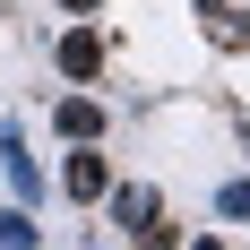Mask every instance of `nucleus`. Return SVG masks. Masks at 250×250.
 <instances>
[{
  "label": "nucleus",
  "mask_w": 250,
  "mask_h": 250,
  "mask_svg": "<svg viewBox=\"0 0 250 250\" xmlns=\"http://www.w3.org/2000/svg\"><path fill=\"white\" fill-rule=\"evenodd\" d=\"M190 250H225V242H216V233H199V242H190Z\"/></svg>",
  "instance_id": "9b49d317"
},
{
  "label": "nucleus",
  "mask_w": 250,
  "mask_h": 250,
  "mask_svg": "<svg viewBox=\"0 0 250 250\" xmlns=\"http://www.w3.org/2000/svg\"><path fill=\"white\" fill-rule=\"evenodd\" d=\"M129 242H138V250H181V225H164V216H155V225H138Z\"/></svg>",
  "instance_id": "1a4fd4ad"
},
{
  "label": "nucleus",
  "mask_w": 250,
  "mask_h": 250,
  "mask_svg": "<svg viewBox=\"0 0 250 250\" xmlns=\"http://www.w3.org/2000/svg\"><path fill=\"white\" fill-rule=\"evenodd\" d=\"M61 190H69V199H104V190H112V155L78 147L69 164H61Z\"/></svg>",
  "instance_id": "f257e3e1"
},
{
  "label": "nucleus",
  "mask_w": 250,
  "mask_h": 250,
  "mask_svg": "<svg viewBox=\"0 0 250 250\" xmlns=\"http://www.w3.org/2000/svg\"><path fill=\"white\" fill-rule=\"evenodd\" d=\"M199 18H207V35H216V43H250V18H233V9H225V0H207V9H199Z\"/></svg>",
  "instance_id": "423d86ee"
},
{
  "label": "nucleus",
  "mask_w": 250,
  "mask_h": 250,
  "mask_svg": "<svg viewBox=\"0 0 250 250\" xmlns=\"http://www.w3.org/2000/svg\"><path fill=\"white\" fill-rule=\"evenodd\" d=\"M104 199H112V225H129V233H138V225H155V216H164V207H155V190H147V181H129V190H104Z\"/></svg>",
  "instance_id": "20e7f679"
},
{
  "label": "nucleus",
  "mask_w": 250,
  "mask_h": 250,
  "mask_svg": "<svg viewBox=\"0 0 250 250\" xmlns=\"http://www.w3.org/2000/svg\"><path fill=\"white\" fill-rule=\"evenodd\" d=\"M52 61H61V78H95V69H104V35H95V26H69Z\"/></svg>",
  "instance_id": "f03ea898"
},
{
  "label": "nucleus",
  "mask_w": 250,
  "mask_h": 250,
  "mask_svg": "<svg viewBox=\"0 0 250 250\" xmlns=\"http://www.w3.org/2000/svg\"><path fill=\"white\" fill-rule=\"evenodd\" d=\"M242 138H250V121H242Z\"/></svg>",
  "instance_id": "f8f14e48"
},
{
  "label": "nucleus",
  "mask_w": 250,
  "mask_h": 250,
  "mask_svg": "<svg viewBox=\"0 0 250 250\" xmlns=\"http://www.w3.org/2000/svg\"><path fill=\"white\" fill-rule=\"evenodd\" d=\"M61 9H69V18H86V9H104V0H61Z\"/></svg>",
  "instance_id": "9d476101"
},
{
  "label": "nucleus",
  "mask_w": 250,
  "mask_h": 250,
  "mask_svg": "<svg viewBox=\"0 0 250 250\" xmlns=\"http://www.w3.org/2000/svg\"><path fill=\"white\" fill-rule=\"evenodd\" d=\"M216 216H233V225H250V181H225V190H216Z\"/></svg>",
  "instance_id": "6e6552de"
},
{
  "label": "nucleus",
  "mask_w": 250,
  "mask_h": 250,
  "mask_svg": "<svg viewBox=\"0 0 250 250\" xmlns=\"http://www.w3.org/2000/svg\"><path fill=\"white\" fill-rule=\"evenodd\" d=\"M0 164H9V181H18L26 199H35V190H43V173H35V155L18 147V129H9V138H0Z\"/></svg>",
  "instance_id": "39448f33"
},
{
  "label": "nucleus",
  "mask_w": 250,
  "mask_h": 250,
  "mask_svg": "<svg viewBox=\"0 0 250 250\" xmlns=\"http://www.w3.org/2000/svg\"><path fill=\"white\" fill-rule=\"evenodd\" d=\"M52 121H61V138L95 147V138H104V104H95V95H61V112H52Z\"/></svg>",
  "instance_id": "7ed1b4c3"
},
{
  "label": "nucleus",
  "mask_w": 250,
  "mask_h": 250,
  "mask_svg": "<svg viewBox=\"0 0 250 250\" xmlns=\"http://www.w3.org/2000/svg\"><path fill=\"white\" fill-rule=\"evenodd\" d=\"M0 250H35V216H26V207L0 216Z\"/></svg>",
  "instance_id": "0eeeda50"
}]
</instances>
